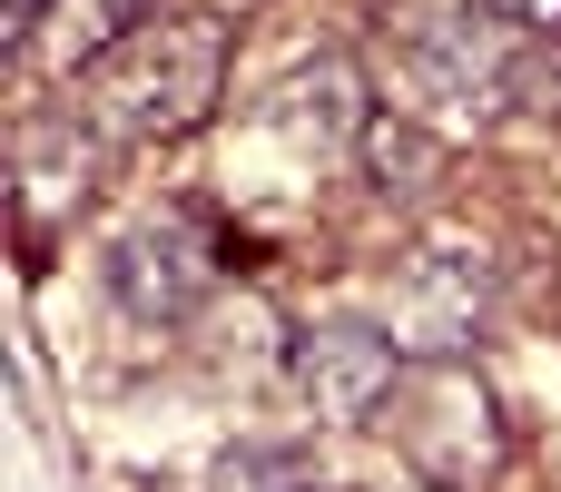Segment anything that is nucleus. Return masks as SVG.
Instances as JSON below:
<instances>
[{
	"label": "nucleus",
	"mask_w": 561,
	"mask_h": 492,
	"mask_svg": "<svg viewBox=\"0 0 561 492\" xmlns=\"http://www.w3.org/2000/svg\"><path fill=\"white\" fill-rule=\"evenodd\" d=\"M424 492H434V483H424Z\"/></svg>",
	"instance_id": "obj_14"
},
{
	"label": "nucleus",
	"mask_w": 561,
	"mask_h": 492,
	"mask_svg": "<svg viewBox=\"0 0 561 492\" xmlns=\"http://www.w3.org/2000/svg\"><path fill=\"white\" fill-rule=\"evenodd\" d=\"M39 20H49V0H10V39H39Z\"/></svg>",
	"instance_id": "obj_12"
},
{
	"label": "nucleus",
	"mask_w": 561,
	"mask_h": 492,
	"mask_svg": "<svg viewBox=\"0 0 561 492\" xmlns=\"http://www.w3.org/2000/svg\"><path fill=\"white\" fill-rule=\"evenodd\" d=\"M108 128L79 108V118H39L30 138H20V217L49 237L59 217H79L89 197H99V178H108Z\"/></svg>",
	"instance_id": "obj_7"
},
{
	"label": "nucleus",
	"mask_w": 561,
	"mask_h": 492,
	"mask_svg": "<svg viewBox=\"0 0 561 492\" xmlns=\"http://www.w3.org/2000/svg\"><path fill=\"white\" fill-rule=\"evenodd\" d=\"M404 89L434 108V118H503L513 99H523V79H533V39L513 30V20H493L483 0H463V10H414L404 20Z\"/></svg>",
	"instance_id": "obj_2"
},
{
	"label": "nucleus",
	"mask_w": 561,
	"mask_h": 492,
	"mask_svg": "<svg viewBox=\"0 0 561 492\" xmlns=\"http://www.w3.org/2000/svg\"><path fill=\"white\" fill-rule=\"evenodd\" d=\"M207 286H217V256H207V237H197L178 207L118 227V247H108V296H118L138 325H187V306H197Z\"/></svg>",
	"instance_id": "obj_6"
},
{
	"label": "nucleus",
	"mask_w": 561,
	"mask_h": 492,
	"mask_svg": "<svg viewBox=\"0 0 561 492\" xmlns=\"http://www.w3.org/2000/svg\"><path fill=\"white\" fill-rule=\"evenodd\" d=\"M394 404L434 414V424H394V434H404V464L434 492H473V483L503 473V404L483 394V375H463V365H414Z\"/></svg>",
	"instance_id": "obj_5"
},
{
	"label": "nucleus",
	"mask_w": 561,
	"mask_h": 492,
	"mask_svg": "<svg viewBox=\"0 0 561 492\" xmlns=\"http://www.w3.org/2000/svg\"><path fill=\"white\" fill-rule=\"evenodd\" d=\"M286 375H296V394H306V414H316V424L365 434V424H385V414H394V394H404L414 355H404L385 325L335 316V325H306V335H296Z\"/></svg>",
	"instance_id": "obj_4"
},
{
	"label": "nucleus",
	"mask_w": 561,
	"mask_h": 492,
	"mask_svg": "<svg viewBox=\"0 0 561 492\" xmlns=\"http://www.w3.org/2000/svg\"><path fill=\"white\" fill-rule=\"evenodd\" d=\"M256 118H266L276 138H296V148H316V158H355L365 128H375V99H365V69H355V59H316V69L276 79Z\"/></svg>",
	"instance_id": "obj_8"
},
{
	"label": "nucleus",
	"mask_w": 561,
	"mask_h": 492,
	"mask_svg": "<svg viewBox=\"0 0 561 492\" xmlns=\"http://www.w3.org/2000/svg\"><path fill=\"white\" fill-rule=\"evenodd\" d=\"M148 30V0H49V20H39V49H49V69H99L108 49H128Z\"/></svg>",
	"instance_id": "obj_9"
},
{
	"label": "nucleus",
	"mask_w": 561,
	"mask_h": 492,
	"mask_svg": "<svg viewBox=\"0 0 561 492\" xmlns=\"http://www.w3.org/2000/svg\"><path fill=\"white\" fill-rule=\"evenodd\" d=\"M207 492H325L316 483V454L306 444H227L217 464H207Z\"/></svg>",
	"instance_id": "obj_10"
},
{
	"label": "nucleus",
	"mask_w": 561,
	"mask_h": 492,
	"mask_svg": "<svg viewBox=\"0 0 561 492\" xmlns=\"http://www.w3.org/2000/svg\"><path fill=\"white\" fill-rule=\"evenodd\" d=\"M493 20H513L523 39H561V0H483Z\"/></svg>",
	"instance_id": "obj_11"
},
{
	"label": "nucleus",
	"mask_w": 561,
	"mask_h": 492,
	"mask_svg": "<svg viewBox=\"0 0 561 492\" xmlns=\"http://www.w3.org/2000/svg\"><path fill=\"white\" fill-rule=\"evenodd\" d=\"M493 266H483V247H414L404 266H394V286H385V335L414 355V365H463L473 345H483V325H493Z\"/></svg>",
	"instance_id": "obj_3"
},
{
	"label": "nucleus",
	"mask_w": 561,
	"mask_h": 492,
	"mask_svg": "<svg viewBox=\"0 0 561 492\" xmlns=\"http://www.w3.org/2000/svg\"><path fill=\"white\" fill-rule=\"evenodd\" d=\"M227 89V30L217 20H148L128 49H108L89 69V118L138 148V138H178L217 108Z\"/></svg>",
	"instance_id": "obj_1"
},
{
	"label": "nucleus",
	"mask_w": 561,
	"mask_h": 492,
	"mask_svg": "<svg viewBox=\"0 0 561 492\" xmlns=\"http://www.w3.org/2000/svg\"><path fill=\"white\" fill-rule=\"evenodd\" d=\"M325 492H345V483H325Z\"/></svg>",
	"instance_id": "obj_13"
}]
</instances>
